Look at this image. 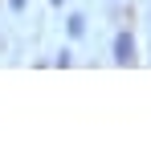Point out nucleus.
<instances>
[{
	"mask_svg": "<svg viewBox=\"0 0 151 147\" xmlns=\"http://www.w3.org/2000/svg\"><path fill=\"white\" fill-rule=\"evenodd\" d=\"M135 57V37L131 33H119L114 37V61H131Z\"/></svg>",
	"mask_w": 151,
	"mask_h": 147,
	"instance_id": "f257e3e1",
	"label": "nucleus"
},
{
	"mask_svg": "<svg viewBox=\"0 0 151 147\" xmlns=\"http://www.w3.org/2000/svg\"><path fill=\"white\" fill-rule=\"evenodd\" d=\"M65 29H70V37H74V41H78V37H82V33H86V17H78V12H74V17H70V24H65Z\"/></svg>",
	"mask_w": 151,
	"mask_h": 147,
	"instance_id": "f03ea898",
	"label": "nucleus"
},
{
	"mask_svg": "<svg viewBox=\"0 0 151 147\" xmlns=\"http://www.w3.org/2000/svg\"><path fill=\"white\" fill-rule=\"evenodd\" d=\"M25 4H29V0H8V8H12V12H21Z\"/></svg>",
	"mask_w": 151,
	"mask_h": 147,
	"instance_id": "7ed1b4c3",
	"label": "nucleus"
},
{
	"mask_svg": "<svg viewBox=\"0 0 151 147\" xmlns=\"http://www.w3.org/2000/svg\"><path fill=\"white\" fill-rule=\"evenodd\" d=\"M49 4H53V8H57V4H65V0H49Z\"/></svg>",
	"mask_w": 151,
	"mask_h": 147,
	"instance_id": "20e7f679",
	"label": "nucleus"
}]
</instances>
